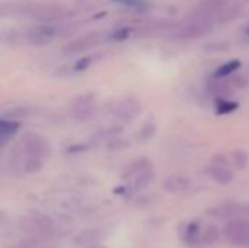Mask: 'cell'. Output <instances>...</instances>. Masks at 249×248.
Wrapping results in <instances>:
<instances>
[{"mask_svg":"<svg viewBox=\"0 0 249 248\" xmlns=\"http://www.w3.org/2000/svg\"><path fill=\"white\" fill-rule=\"evenodd\" d=\"M239 67H241V61H239V60H236V58H235V60H231V61L222 64L220 67H217L216 72L213 73V77H220V79H223V77L231 76V75H233L235 72H238Z\"/></svg>","mask_w":249,"mask_h":248,"instance_id":"18","label":"cell"},{"mask_svg":"<svg viewBox=\"0 0 249 248\" xmlns=\"http://www.w3.org/2000/svg\"><path fill=\"white\" fill-rule=\"evenodd\" d=\"M207 215L214 219H235L244 218V205L238 203H223L207 209Z\"/></svg>","mask_w":249,"mask_h":248,"instance_id":"7","label":"cell"},{"mask_svg":"<svg viewBox=\"0 0 249 248\" xmlns=\"http://www.w3.org/2000/svg\"><path fill=\"white\" fill-rule=\"evenodd\" d=\"M142 111V104L134 99V98H128L124 99L123 102L118 104V107H115V117L121 121H133L137 114Z\"/></svg>","mask_w":249,"mask_h":248,"instance_id":"10","label":"cell"},{"mask_svg":"<svg viewBox=\"0 0 249 248\" xmlns=\"http://www.w3.org/2000/svg\"><path fill=\"white\" fill-rule=\"evenodd\" d=\"M29 108L28 107H15L9 111L4 113V118H9V120H20V118H26L29 115Z\"/></svg>","mask_w":249,"mask_h":248,"instance_id":"21","label":"cell"},{"mask_svg":"<svg viewBox=\"0 0 249 248\" xmlns=\"http://www.w3.org/2000/svg\"><path fill=\"white\" fill-rule=\"evenodd\" d=\"M219 238H220V231H219V228L214 227V225L207 227L206 232L203 234V241L207 243V244L216 243V241H219Z\"/></svg>","mask_w":249,"mask_h":248,"instance_id":"24","label":"cell"},{"mask_svg":"<svg viewBox=\"0 0 249 248\" xmlns=\"http://www.w3.org/2000/svg\"><path fill=\"white\" fill-rule=\"evenodd\" d=\"M128 35H130V29H128V28H124V29H121V31H118V32L114 34V39L123 41V39H125Z\"/></svg>","mask_w":249,"mask_h":248,"instance_id":"31","label":"cell"},{"mask_svg":"<svg viewBox=\"0 0 249 248\" xmlns=\"http://www.w3.org/2000/svg\"><path fill=\"white\" fill-rule=\"evenodd\" d=\"M155 126L153 124H147V126H144L142 130H140V133H139V137L142 139V140H149L153 134H155Z\"/></svg>","mask_w":249,"mask_h":248,"instance_id":"27","label":"cell"},{"mask_svg":"<svg viewBox=\"0 0 249 248\" xmlns=\"http://www.w3.org/2000/svg\"><path fill=\"white\" fill-rule=\"evenodd\" d=\"M248 161V153H247L244 149H233V151L231 152V162L233 164L235 168H238V170L247 168Z\"/></svg>","mask_w":249,"mask_h":248,"instance_id":"19","label":"cell"},{"mask_svg":"<svg viewBox=\"0 0 249 248\" xmlns=\"http://www.w3.org/2000/svg\"><path fill=\"white\" fill-rule=\"evenodd\" d=\"M147 168H152V162L146 158H139L136 161H133L127 168L125 171L123 172V178L124 180H128V178H134L136 175H139L140 172H143L144 170Z\"/></svg>","mask_w":249,"mask_h":248,"instance_id":"16","label":"cell"},{"mask_svg":"<svg viewBox=\"0 0 249 248\" xmlns=\"http://www.w3.org/2000/svg\"><path fill=\"white\" fill-rule=\"evenodd\" d=\"M114 1L137 12H144L149 9V3L146 0H114Z\"/></svg>","mask_w":249,"mask_h":248,"instance_id":"22","label":"cell"},{"mask_svg":"<svg viewBox=\"0 0 249 248\" xmlns=\"http://www.w3.org/2000/svg\"><path fill=\"white\" fill-rule=\"evenodd\" d=\"M23 170L28 174H36V172H39L42 170V158L28 155V158L23 162Z\"/></svg>","mask_w":249,"mask_h":248,"instance_id":"20","label":"cell"},{"mask_svg":"<svg viewBox=\"0 0 249 248\" xmlns=\"http://www.w3.org/2000/svg\"><path fill=\"white\" fill-rule=\"evenodd\" d=\"M248 25H249V23H248Z\"/></svg>","mask_w":249,"mask_h":248,"instance_id":"34","label":"cell"},{"mask_svg":"<svg viewBox=\"0 0 249 248\" xmlns=\"http://www.w3.org/2000/svg\"><path fill=\"white\" fill-rule=\"evenodd\" d=\"M233 0H200L191 10L190 19L193 18H213L216 19L217 15L232 3Z\"/></svg>","mask_w":249,"mask_h":248,"instance_id":"3","label":"cell"},{"mask_svg":"<svg viewBox=\"0 0 249 248\" xmlns=\"http://www.w3.org/2000/svg\"><path fill=\"white\" fill-rule=\"evenodd\" d=\"M212 164L214 165H220V167H229L231 165V159H228L226 155L223 153H216L212 159Z\"/></svg>","mask_w":249,"mask_h":248,"instance_id":"28","label":"cell"},{"mask_svg":"<svg viewBox=\"0 0 249 248\" xmlns=\"http://www.w3.org/2000/svg\"><path fill=\"white\" fill-rule=\"evenodd\" d=\"M238 107H239L238 102H232V101H229L228 98H226V99H219V102H217V114H219V115L231 114V113H233Z\"/></svg>","mask_w":249,"mask_h":248,"instance_id":"23","label":"cell"},{"mask_svg":"<svg viewBox=\"0 0 249 248\" xmlns=\"http://www.w3.org/2000/svg\"><path fill=\"white\" fill-rule=\"evenodd\" d=\"M198 229H200V224L198 222H191L187 228V240L188 241H196L198 237Z\"/></svg>","mask_w":249,"mask_h":248,"instance_id":"26","label":"cell"},{"mask_svg":"<svg viewBox=\"0 0 249 248\" xmlns=\"http://www.w3.org/2000/svg\"><path fill=\"white\" fill-rule=\"evenodd\" d=\"M223 237L229 244L238 247H249V219L235 218L231 219L223 228Z\"/></svg>","mask_w":249,"mask_h":248,"instance_id":"2","label":"cell"},{"mask_svg":"<svg viewBox=\"0 0 249 248\" xmlns=\"http://www.w3.org/2000/svg\"><path fill=\"white\" fill-rule=\"evenodd\" d=\"M104 35L101 32H89V34H85L83 37L69 42L66 47H64V51L66 53H80V51H85V50H89L92 47H96L101 41H102Z\"/></svg>","mask_w":249,"mask_h":248,"instance_id":"8","label":"cell"},{"mask_svg":"<svg viewBox=\"0 0 249 248\" xmlns=\"http://www.w3.org/2000/svg\"><path fill=\"white\" fill-rule=\"evenodd\" d=\"M242 12V4L239 1H232L229 6H226L216 18V22L217 23H229L232 20H235Z\"/></svg>","mask_w":249,"mask_h":248,"instance_id":"15","label":"cell"},{"mask_svg":"<svg viewBox=\"0 0 249 248\" xmlns=\"http://www.w3.org/2000/svg\"><path fill=\"white\" fill-rule=\"evenodd\" d=\"M206 89L210 95L216 96L217 99H226V98L233 95L235 86L231 82H225L220 77H214V79L207 82Z\"/></svg>","mask_w":249,"mask_h":248,"instance_id":"11","label":"cell"},{"mask_svg":"<svg viewBox=\"0 0 249 248\" xmlns=\"http://www.w3.org/2000/svg\"><path fill=\"white\" fill-rule=\"evenodd\" d=\"M206 175L220 186H228L235 180V174L229 170V167H220L214 164L206 168Z\"/></svg>","mask_w":249,"mask_h":248,"instance_id":"12","label":"cell"},{"mask_svg":"<svg viewBox=\"0 0 249 248\" xmlns=\"http://www.w3.org/2000/svg\"><path fill=\"white\" fill-rule=\"evenodd\" d=\"M216 23V19L213 18H193L187 23L178 26L171 37L174 39L179 41H188V39H196L200 37H204L209 34Z\"/></svg>","mask_w":249,"mask_h":248,"instance_id":"1","label":"cell"},{"mask_svg":"<svg viewBox=\"0 0 249 248\" xmlns=\"http://www.w3.org/2000/svg\"><path fill=\"white\" fill-rule=\"evenodd\" d=\"M58 28L50 23H42V25H36L32 29H29L28 32V42L31 45L35 47H42L50 44L55 37H57Z\"/></svg>","mask_w":249,"mask_h":248,"instance_id":"4","label":"cell"},{"mask_svg":"<svg viewBox=\"0 0 249 248\" xmlns=\"http://www.w3.org/2000/svg\"><path fill=\"white\" fill-rule=\"evenodd\" d=\"M190 187H191V180L188 177H184V175H172V177H169V178H166L163 181L165 191H168L171 194L184 193Z\"/></svg>","mask_w":249,"mask_h":248,"instance_id":"13","label":"cell"},{"mask_svg":"<svg viewBox=\"0 0 249 248\" xmlns=\"http://www.w3.org/2000/svg\"><path fill=\"white\" fill-rule=\"evenodd\" d=\"M31 15L38 19V20H44V22H50L53 19H58L64 15H67L64 6L61 4H34Z\"/></svg>","mask_w":249,"mask_h":248,"instance_id":"6","label":"cell"},{"mask_svg":"<svg viewBox=\"0 0 249 248\" xmlns=\"http://www.w3.org/2000/svg\"><path fill=\"white\" fill-rule=\"evenodd\" d=\"M231 83L235 86V88H247L248 86V79L244 77V76H233Z\"/></svg>","mask_w":249,"mask_h":248,"instance_id":"30","label":"cell"},{"mask_svg":"<svg viewBox=\"0 0 249 248\" xmlns=\"http://www.w3.org/2000/svg\"><path fill=\"white\" fill-rule=\"evenodd\" d=\"M96 241H98V235H96V232H92V231L83 232L82 235H79L76 238V243L80 246H93Z\"/></svg>","mask_w":249,"mask_h":248,"instance_id":"25","label":"cell"},{"mask_svg":"<svg viewBox=\"0 0 249 248\" xmlns=\"http://www.w3.org/2000/svg\"><path fill=\"white\" fill-rule=\"evenodd\" d=\"M20 127V123L16 120H9V118H1L0 121V145L6 146L9 143V140L18 133Z\"/></svg>","mask_w":249,"mask_h":248,"instance_id":"14","label":"cell"},{"mask_svg":"<svg viewBox=\"0 0 249 248\" xmlns=\"http://www.w3.org/2000/svg\"><path fill=\"white\" fill-rule=\"evenodd\" d=\"M90 61H92V58L90 57H88V58H83V60H80L77 64H76V70H85L89 64H90Z\"/></svg>","mask_w":249,"mask_h":248,"instance_id":"32","label":"cell"},{"mask_svg":"<svg viewBox=\"0 0 249 248\" xmlns=\"http://www.w3.org/2000/svg\"><path fill=\"white\" fill-rule=\"evenodd\" d=\"M155 180V172H153V168H147L144 170L143 172H140L139 175L134 177V181H133V190L134 191H142L144 189L149 187V184Z\"/></svg>","mask_w":249,"mask_h":248,"instance_id":"17","label":"cell"},{"mask_svg":"<svg viewBox=\"0 0 249 248\" xmlns=\"http://www.w3.org/2000/svg\"><path fill=\"white\" fill-rule=\"evenodd\" d=\"M96 108H98L96 107V96L93 94L83 95L76 101V104L73 107V115L79 121H86L95 115Z\"/></svg>","mask_w":249,"mask_h":248,"instance_id":"5","label":"cell"},{"mask_svg":"<svg viewBox=\"0 0 249 248\" xmlns=\"http://www.w3.org/2000/svg\"><path fill=\"white\" fill-rule=\"evenodd\" d=\"M95 248H104V247H95Z\"/></svg>","mask_w":249,"mask_h":248,"instance_id":"33","label":"cell"},{"mask_svg":"<svg viewBox=\"0 0 249 248\" xmlns=\"http://www.w3.org/2000/svg\"><path fill=\"white\" fill-rule=\"evenodd\" d=\"M229 48V42H210L206 45V50L209 51H225Z\"/></svg>","mask_w":249,"mask_h":248,"instance_id":"29","label":"cell"},{"mask_svg":"<svg viewBox=\"0 0 249 248\" xmlns=\"http://www.w3.org/2000/svg\"><path fill=\"white\" fill-rule=\"evenodd\" d=\"M23 149L26 155L45 158L50 153V148L47 140L39 134H28L23 140Z\"/></svg>","mask_w":249,"mask_h":248,"instance_id":"9","label":"cell"}]
</instances>
